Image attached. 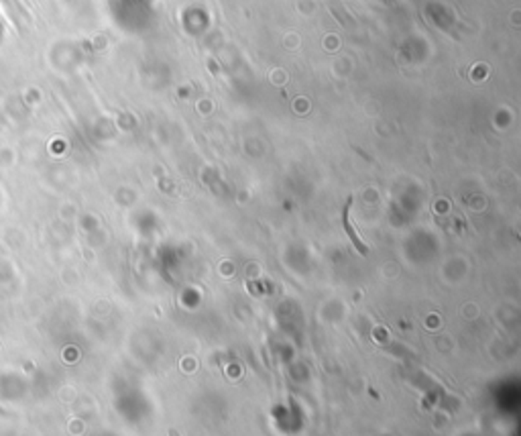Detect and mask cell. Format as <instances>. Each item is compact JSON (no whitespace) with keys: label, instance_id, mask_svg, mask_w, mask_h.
Instances as JSON below:
<instances>
[{"label":"cell","instance_id":"cell-1","mask_svg":"<svg viewBox=\"0 0 521 436\" xmlns=\"http://www.w3.org/2000/svg\"><path fill=\"white\" fill-rule=\"evenodd\" d=\"M350 204H353V198H348V202L344 204V210H342V226H344V231L348 233L350 241H353V245L357 247V251H359L360 255H367L369 253L367 245L360 241V236L357 235V231L353 229V224H350V220H348V210H350Z\"/></svg>","mask_w":521,"mask_h":436}]
</instances>
